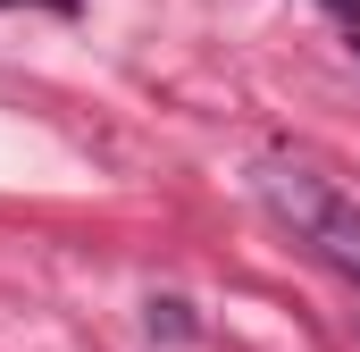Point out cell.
Listing matches in <instances>:
<instances>
[{
    "label": "cell",
    "mask_w": 360,
    "mask_h": 352,
    "mask_svg": "<svg viewBox=\"0 0 360 352\" xmlns=\"http://www.w3.org/2000/svg\"><path fill=\"white\" fill-rule=\"evenodd\" d=\"M269 193H276V210H285V218H293V227H302L327 260L344 268V277H360V210H344L319 176H302V168H276Z\"/></svg>",
    "instance_id": "obj_1"
},
{
    "label": "cell",
    "mask_w": 360,
    "mask_h": 352,
    "mask_svg": "<svg viewBox=\"0 0 360 352\" xmlns=\"http://www.w3.org/2000/svg\"><path fill=\"white\" fill-rule=\"evenodd\" d=\"M327 8H335V17H352V25H360V0H327Z\"/></svg>",
    "instance_id": "obj_2"
}]
</instances>
